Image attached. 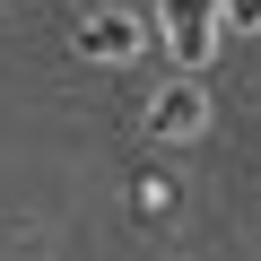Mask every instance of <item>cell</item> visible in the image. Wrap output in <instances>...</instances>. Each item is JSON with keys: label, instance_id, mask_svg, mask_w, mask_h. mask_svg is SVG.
<instances>
[{"label": "cell", "instance_id": "cell-4", "mask_svg": "<svg viewBox=\"0 0 261 261\" xmlns=\"http://www.w3.org/2000/svg\"><path fill=\"white\" fill-rule=\"evenodd\" d=\"M218 27H244V35H261V0H218Z\"/></svg>", "mask_w": 261, "mask_h": 261}, {"label": "cell", "instance_id": "cell-3", "mask_svg": "<svg viewBox=\"0 0 261 261\" xmlns=\"http://www.w3.org/2000/svg\"><path fill=\"white\" fill-rule=\"evenodd\" d=\"M140 44H148V27L122 18V9H96V18L79 27V53H87V61H130Z\"/></svg>", "mask_w": 261, "mask_h": 261}, {"label": "cell", "instance_id": "cell-1", "mask_svg": "<svg viewBox=\"0 0 261 261\" xmlns=\"http://www.w3.org/2000/svg\"><path fill=\"white\" fill-rule=\"evenodd\" d=\"M157 35L174 44L183 70H209V53H218V0H157Z\"/></svg>", "mask_w": 261, "mask_h": 261}, {"label": "cell", "instance_id": "cell-2", "mask_svg": "<svg viewBox=\"0 0 261 261\" xmlns=\"http://www.w3.org/2000/svg\"><path fill=\"white\" fill-rule=\"evenodd\" d=\"M200 130H209V96H200V79H174V87L148 96V140H200Z\"/></svg>", "mask_w": 261, "mask_h": 261}]
</instances>
